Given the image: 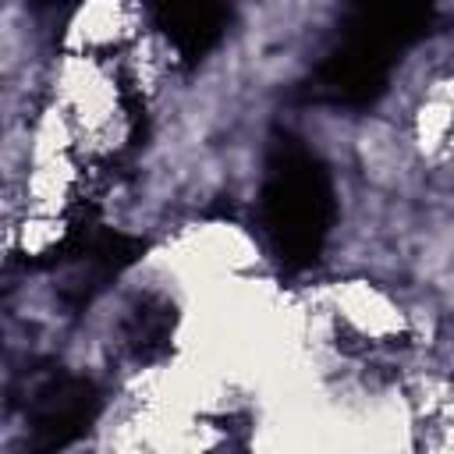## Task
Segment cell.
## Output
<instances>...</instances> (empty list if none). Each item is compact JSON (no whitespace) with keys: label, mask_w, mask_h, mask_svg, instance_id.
I'll list each match as a JSON object with an SVG mask.
<instances>
[{"label":"cell","mask_w":454,"mask_h":454,"mask_svg":"<svg viewBox=\"0 0 454 454\" xmlns=\"http://www.w3.org/2000/svg\"><path fill=\"white\" fill-rule=\"evenodd\" d=\"M170 326H174V309L160 305V301H142L131 319H128V344L138 358H153L167 348V337H170Z\"/></svg>","instance_id":"obj_5"},{"label":"cell","mask_w":454,"mask_h":454,"mask_svg":"<svg viewBox=\"0 0 454 454\" xmlns=\"http://www.w3.org/2000/svg\"><path fill=\"white\" fill-rule=\"evenodd\" d=\"M39 4H71V0H39Z\"/></svg>","instance_id":"obj_6"},{"label":"cell","mask_w":454,"mask_h":454,"mask_svg":"<svg viewBox=\"0 0 454 454\" xmlns=\"http://www.w3.org/2000/svg\"><path fill=\"white\" fill-rule=\"evenodd\" d=\"M262 227L284 266H312L333 227V188L323 163L298 142H280L266 163Z\"/></svg>","instance_id":"obj_1"},{"label":"cell","mask_w":454,"mask_h":454,"mask_svg":"<svg viewBox=\"0 0 454 454\" xmlns=\"http://www.w3.org/2000/svg\"><path fill=\"white\" fill-rule=\"evenodd\" d=\"M433 7L436 0H348L340 43L330 53L344 60L351 57V64H369V71L390 74L397 53L426 32Z\"/></svg>","instance_id":"obj_2"},{"label":"cell","mask_w":454,"mask_h":454,"mask_svg":"<svg viewBox=\"0 0 454 454\" xmlns=\"http://www.w3.org/2000/svg\"><path fill=\"white\" fill-rule=\"evenodd\" d=\"M153 18L184 60H202L227 28V0H153Z\"/></svg>","instance_id":"obj_4"},{"label":"cell","mask_w":454,"mask_h":454,"mask_svg":"<svg viewBox=\"0 0 454 454\" xmlns=\"http://www.w3.org/2000/svg\"><path fill=\"white\" fill-rule=\"evenodd\" d=\"M99 397L96 387L82 376L57 372L43 380L28 397V447L32 450H60L74 443L96 419Z\"/></svg>","instance_id":"obj_3"}]
</instances>
